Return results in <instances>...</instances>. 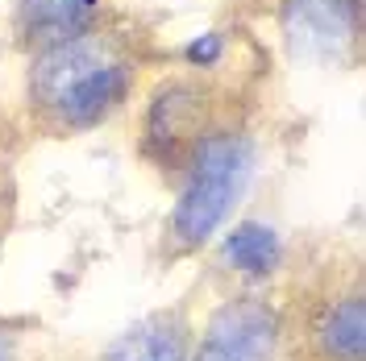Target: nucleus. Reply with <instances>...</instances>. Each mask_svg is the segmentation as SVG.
Returning <instances> with one entry per match:
<instances>
[{
	"mask_svg": "<svg viewBox=\"0 0 366 361\" xmlns=\"http://www.w3.org/2000/svg\"><path fill=\"white\" fill-rule=\"evenodd\" d=\"M129 96V59L100 34H75L38 50L29 71L34 108L59 129H96Z\"/></svg>",
	"mask_w": 366,
	"mask_h": 361,
	"instance_id": "1",
	"label": "nucleus"
},
{
	"mask_svg": "<svg viewBox=\"0 0 366 361\" xmlns=\"http://www.w3.org/2000/svg\"><path fill=\"white\" fill-rule=\"evenodd\" d=\"M254 150L242 133H200L187 150L179 200L171 212V233L183 245H204L225 225L242 187L250 179Z\"/></svg>",
	"mask_w": 366,
	"mask_h": 361,
	"instance_id": "2",
	"label": "nucleus"
},
{
	"mask_svg": "<svg viewBox=\"0 0 366 361\" xmlns=\"http://www.w3.org/2000/svg\"><path fill=\"white\" fill-rule=\"evenodd\" d=\"M279 29L300 67H342L358 54L362 0H283Z\"/></svg>",
	"mask_w": 366,
	"mask_h": 361,
	"instance_id": "3",
	"label": "nucleus"
},
{
	"mask_svg": "<svg viewBox=\"0 0 366 361\" xmlns=\"http://www.w3.org/2000/svg\"><path fill=\"white\" fill-rule=\"evenodd\" d=\"M279 312L262 299H233L208 320L192 361H271L279 349Z\"/></svg>",
	"mask_w": 366,
	"mask_h": 361,
	"instance_id": "4",
	"label": "nucleus"
},
{
	"mask_svg": "<svg viewBox=\"0 0 366 361\" xmlns=\"http://www.w3.org/2000/svg\"><path fill=\"white\" fill-rule=\"evenodd\" d=\"M204 133V96L187 83H171L154 96L150 116H146V141L150 150H179Z\"/></svg>",
	"mask_w": 366,
	"mask_h": 361,
	"instance_id": "5",
	"label": "nucleus"
},
{
	"mask_svg": "<svg viewBox=\"0 0 366 361\" xmlns=\"http://www.w3.org/2000/svg\"><path fill=\"white\" fill-rule=\"evenodd\" d=\"M104 361H187V337L175 316H150L129 328Z\"/></svg>",
	"mask_w": 366,
	"mask_h": 361,
	"instance_id": "6",
	"label": "nucleus"
},
{
	"mask_svg": "<svg viewBox=\"0 0 366 361\" xmlns=\"http://www.w3.org/2000/svg\"><path fill=\"white\" fill-rule=\"evenodd\" d=\"M17 13H21L25 38L46 50V46L84 34L92 9L84 0H17Z\"/></svg>",
	"mask_w": 366,
	"mask_h": 361,
	"instance_id": "7",
	"label": "nucleus"
},
{
	"mask_svg": "<svg viewBox=\"0 0 366 361\" xmlns=\"http://www.w3.org/2000/svg\"><path fill=\"white\" fill-rule=\"evenodd\" d=\"M320 349L329 361H362L366 357V303L350 295L320 324Z\"/></svg>",
	"mask_w": 366,
	"mask_h": 361,
	"instance_id": "8",
	"label": "nucleus"
},
{
	"mask_svg": "<svg viewBox=\"0 0 366 361\" xmlns=\"http://www.w3.org/2000/svg\"><path fill=\"white\" fill-rule=\"evenodd\" d=\"M225 262L237 274H271L279 266V233L262 220H242L225 237Z\"/></svg>",
	"mask_w": 366,
	"mask_h": 361,
	"instance_id": "9",
	"label": "nucleus"
},
{
	"mask_svg": "<svg viewBox=\"0 0 366 361\" xmlns=\"http://www.w3.org/2000/svg\"><path fill=\"white\" fill-rule=\"evenodd\" d=\"M221 50H225V42H221V34H200V38H192L187 42V63L192 67H212L217 59H221Z\"/></svg>",
	"mask_w": 366,
	"mask_h": 361,
	"instance_id": "10",
	"label": "nucleus"
},
{
	"mask_svg": "<svg viewBox=\"0 0 366 361\" xmlns=\"http://www.w3.org/2000/svg\"><path fill=\"white\" fill-rule=\"evenodd\" d=\"M0 361H13V332L0 328Z\"/></svg>",
	"mask_w": 366,
	"mask_h": 361,
	"instance_id": "11",
	"label": "nucleus"
}]
</instances>
